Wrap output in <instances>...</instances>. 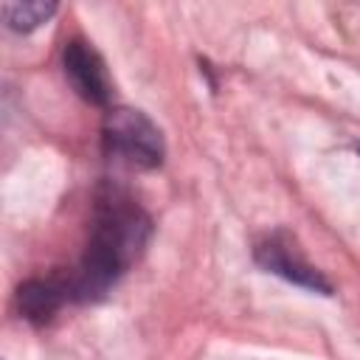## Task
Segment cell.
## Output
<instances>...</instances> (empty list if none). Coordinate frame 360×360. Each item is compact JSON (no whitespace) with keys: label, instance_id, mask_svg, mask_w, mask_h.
<instances>
[{"label":"cell","instance_id":"1","mask_svg":"<svg viewBox=\"0 0 360 360\" xmlns=\"http://www.w3.org/2000/svg\"><path fill=\"white\" fill-rule=\"evenodd\" d=\"M152 239V219L118 183L104 180L93 194L90 236L79 267L68 276L73 301H101L110 287L143 256Z\"/></svg>","mask_w":360,"mask_h":360},{"label":"cell","instance_id":"2","mask_svg":"<svg viewBox=\"0 0 360 360\" xmlns=\"http://www.w3.org/2000/svg\"><path fill=\"white\" fill-rule=\"evenodd\" d=\"M101 149L110 160L132 169H158L166 158L158 124L135 107H107L101 121Z\"/></svg>","mask_w":360,"mask_h":360},{"label":"cell","instance_id":"3","mask_svg":"<svg viewBox=\"0 0 360 360\" xmlns=\"http://www.w3.org/2000/svg\"><path fill=\"white\" fill-rule=\"evenodd\" d=\"M253 259L262 270L281 276L284 281H290L295 287H304V290H312L321 295H332V281L315 264L307 262V256L298 250L295 239L287 231H273L264 239H259L253 248Z\"/></svg>","mask_w":360,"mask_h":360},{"label":"cell","instance_id":"4","mask_svg":"<svg viewBox=\"0 0 360 360\" xmlns=\"http://www.w3.org/2000/svg\"><path fill=\"white\" fill-rule=\"evenodd\" d=\"M62 70L79 98L96 107H107L112 98V82L104 56L84 37H70L62 48Z\"/></svg>","mask_w":360,"mask_h":360},{"label":"cell","instance_id":"5","mask_svg":"<svg viewBox=\"0 0 360 360\" xmlns=\"http://www.w3.org/2000/svg\"><path fill=\"white\" fill-rule=\"evenodd\" d=\"M17 312L31 326H45L56 318V312L73 301L68 276H51V278H28L17 287Z\"/></svg>","mask_w":360,"mask_h":360},{"label":"cell","instance_id":"6","mask_svg":"<svg viewBox=\"0 0 360 360\" xmlns=\"http://www.w3.org/2000/svg\"><path fill=\"white\" fill-rule=\"evenodd\" d=\"M3 22L11 31L28 34L34 28H39L42 22H48L56 14V3L51 0H22V3H3L0 6Z\"/></svg>","mask_w":360,"mask_h":360}]
</instances>
